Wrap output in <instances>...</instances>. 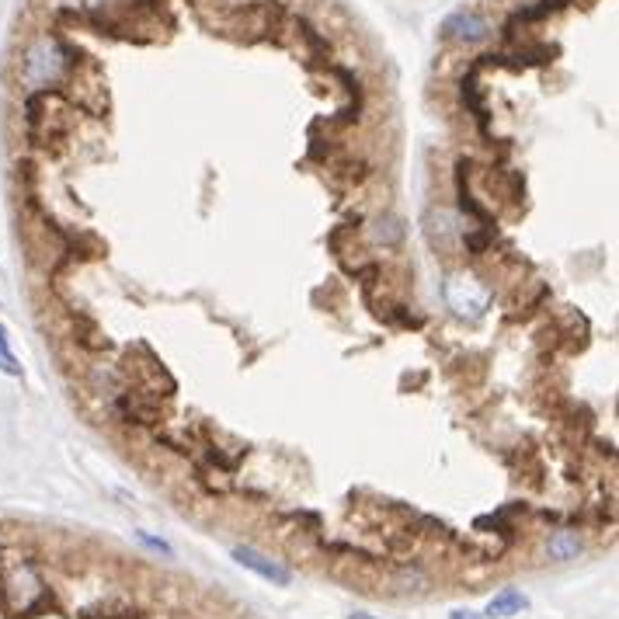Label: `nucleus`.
I'll list each match as a JSON object with an SVG mask.
<instances>
[{"instance_id":"1","label":"nucleus","mask_w":619,"mask_h":619,"mask_svg":"<svg viewBox=\"0 0 619 619\" xmlns=\"http://www.w3.org/2000/svg\"><path fill=\"white\" fill-rule=\"evenodd\" d=\"M70 70V53L53 39V35H39L28 42V49L21 53V84L28 91H49L53 84H60Z\"/></svg>"},{"instance_id":"2","label":"nucleus","mask_w":619,"mask_h":619,"mask_svg":"<svg viewBox=\"0 0 619 619\" xmlns=\"http://www.w3.org/2000/svg\"><path fill=\"white\" fill-rule=\"evenodd\" d=\"M442 296H446L449 310L463 320H477L484 317V310L491 307V289L470 272H453L442 286Z\"/></svg>"},{"instance_id":"3","label":"nucleus","mask_w":619,"mask_h":619,"mask_svg":"<svg viewBox=\"0 0 619 619\" xmlns=\"http://www.w3.org/2000/svg\"><path fill=\"white\" fill-rule=\"evenodd\" d=\"M230 557L237 560L240 567H247L251 574H258V578L272 581V585H279V588L293 585V571H289L286 564H279L275 557H268V553L254 550V546H233Z\"/></svg>"},{"instance_id":"4","label":"nucleus","mask_w":619,"mask_h":619,"mask_svg":"<svg viewBox=\"0 0 619 619\" xmlns=\"http://www.w3.org/2000/svg\"><path fill=\"white\" fill-rule=\"evenodd\" d=\"M428 240H432V247H439V251H446V254H453L456 247L463 244V230H460V223H456V216L453 213H446V209H435V213H428Z\"/></svg>"},{"instance_id":"5","label":"nucleus","mask_w":619,"mask_h":619,"mask_svg":"<svg viewBox=\"0 0 619 619\" xmlns=\"http://www.w3.org/2000/svg\"><path fill=\"white\" fill-rule=\"evenodd\" d=\"M442 35L453 39V42H480V39L491 35V25H487V21L480 18V14H473V11H456V14H449V18L442 21Z\"/></svg>"},{"instance_id":"6","label":"nucleus","mask_w":619,"mask_h":619,"mask_svg":"<svg viewBox=\"0 0 619 619\" xmlns=\"http://www.w3.org/2000/svg\"><path fill=\"white\" fill-rule=\"evenodd\" d=\"M526 609H529V599L519 592V588H501V592L487 602L484 616L487 619H512V616L526 613Z\"/></svg>"},{"instance_id":"7","label":"nucleus","mask_w":619,"mask_h":619,"mask_svg":"<svg viewBox=\"0 0 619 619\" xmlns=\"http://www.w3.org/2000/svg\"><path fill=\"white\" fill-rule=\"evenodd\" d=\"M581 550H585V543H581V536L571 533V529H560V533H553L550 540H546V557L557 560V564H564V560H574Z\"/></svg>"},{"instance_id":"8","label":"nucleus","mask_w":619,"mask_h":619,"mask_svg":"<svg viewBox=\"0 0 619 619\" xmlns=\"http://www.w3.org/2000/svg\"><path fill=\"white\" fill-rule=\"evenodd\" d=\"M373 237H376V244L393 247V244L404 240V227H400L397 216H380V220L373 223Z\"/></svg>"},{"instance_id":"9","label":"nucleus","mask_w":619,"mask_h":619,"mask_svg":"<svg viewBox=\"0 0 619 619\" xmlns=\"http://www.w3.org/2000/svg\"><path fill=\"white\" fill-rule=\"evenodd\" d=\"M0 373H4V376H21V362H18V355H14L11 334H7L4 324H0Z\"/></svg>"},{"instance_id":"10","label":"nucleus","mask_w":619,"mask_h":619,"mask_svg":"<svg viewBox=\"0 0 619 619\" xmlns=\"http://www.w3.org/2000/svg\"><path fill=\"white\" fill-rule=\"evenodd\" d=\"M449 619H480V616L470 613V609H456V613H449Z\"/></svg>"},{"instance_id":"11","label":"nucleus","mask_w":619,"mask_h":619,"mask_svg":"<svg viewBox=\"0 0 619 619\" xmlns=\"http://www.w3.org/2000/svg\"><path fill=\"white\" fill-rule=\"evenodd\" d=\"M348 619H376V616H369V613H352Z\"/></svg>"}]
</instances>
